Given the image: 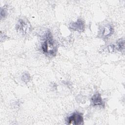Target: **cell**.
<instances>
[{
  "mask_svg": "<svg viewBox=\"0 0 125 125\" xmlns=\"http://www.w3.org/2000/svg\"><path fill=\"white\" fill-rule=\"evenodd\" d=\"M42 52L48 56H54L57 51V46L50 32L48 31L45 35L44 41L41 46Z\"/></svg>",
  "mask_w": 125,
  "mask_h": 125,
  "instance_id": "cell-1",
  "label": "cell"
},
{
  "mask_svg": "<svg viewBox=\"0 0 125 125\" xmlns=\"http://www.w3.org/2000/svg\"><path fill=\"white\" fill-rule=\"evenodd\" d=\"M31 26L28 20L20 19L16 25L17 31L23 35H27L30 31Z\"/></svg>",
  "mask_w": 125,
  "mask_h": 125,
  "instance_id": "cell-2",
  "label": "cell"
},
{
  "mask_svg": "<svg viewBox=\"0 0 125 125\" xmlns=\"http://www.w3.org/2000/svg\"><path fill=\"white\" fill-rule=\"evenodd\" d=\"M66 122L68 125H82L83 123V114L79 112H75L67 118Z\"/></svg>",
  "mask_w": 125,
  "mask_h": 125,
  "instance_id": "cell-3",
  "label": "cell"
},
{
  "mask_svg": "<svg viewBox=\"0 0 125 125\" xmlns=\"http://www.w3.org/2000/svg\"><path fill=\"white\" fill-rule=\"evenodd\" d=\"M69 27L73 30L83 32L84 30V23L81 19H78L76 21L72 22L70 24Z\"/></svg>",
  "mask_w": 125,
  "mask_h": 125,
  "instance_id": "cell-4",
  "label": "cell"
},
{
  "mask_svg": "<svg viewBox=\"0 0 125 125\" xmlns=\"http://www.w3.org/2000/svg\"><path fill=\"white\" fill-rule=\"evenodd\" d=\"M91 104L93 106H104V103L102 99L101 94L97 92L95 93L91 99Z\"/></svg>",
  "mask_w": 125,
  "mask_h": 125,
  "instance_id": "cell-5",
  "label": "cell"
},
{
  "mask_svg": "<svg viewBox=\"0 0 125 125\" xmlns=\"http://www.w3.org/2000/svg\"><path fill=\"white\" fill-rule=\"evenodd\" d=\"M114 33V28L112 25L107 24L105 25L102 29L101 35L103 38H108Z\"/></svg>",
  "mask_w": 125,
  "mask_h": 125,
  "instance_id": "cell-6",
  "label": "cell"
},
{
  "mask_svg": "<svg viewBox=\"0 0 125 125\" xmlns=\"http://www.w3.org/2000/svg\"><path fill=\"white\" fill-rule=\"evenodd\" d=\"M109 51H114L115 50L122 51L124 49V40H120L115 44H111L108 46Z\"/></svg>",
  "mask_w": 125,
  "mask_h": 125,
  "instance_id": "cell-7",
  "label": "cell"
},
{
  "mask_svg": "<svg viewBox=\"0 0 125 125\" xmlns=\"http://www.w3.org/2000/svg\"><path fill=\"white\" fill-rule=\"evenodd\" d=\"M30 78V75L28 73L25 72V73H24L23 74V75L21 77V79L24 82L27 83L29 81Z\"/></svg>",
  "mask_w": 125,
  "mask_h": 125,
  "instance_id": "cell-8",
  "label": "cell"
},
{
  "mask_svg": "<svg viewBox=\"0 0 125 125\" xmlns=\"http://www.w3.org/2000/svg\"><path fill=\"white\" fill-rule=\"evenodd\" d=\"M6 8H1V12H0V15L1 17H5L6 15Z\"/></svg>",
  "mask_w": 125,
  "mask_h": 125,
  "instance_id": "cell-9",
  "label": "cell"
}]
</instances>
